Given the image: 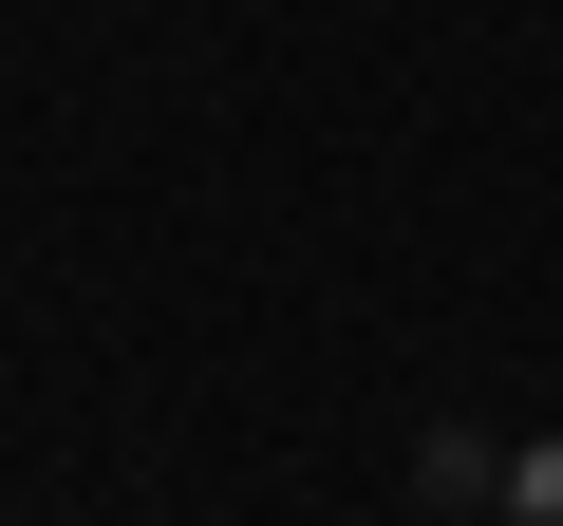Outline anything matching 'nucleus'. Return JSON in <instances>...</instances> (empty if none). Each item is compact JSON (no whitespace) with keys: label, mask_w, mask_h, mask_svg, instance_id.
Returning a JSON list of instances; mask_svg holds the SVG:
<instances>
[{"label":"nucleus","mask_w":563,"mask_h":526,"mask_svg":"<svg viewBox=\"0 0 563 526\" xmlns=\"http://www.w3.org/2000/svg\"><path fill=\"white\" fill-rule=\"evenodd\" d=\"M413 489H432V507H507V451H488V432H470V414H451V432H432V451H413Z\"/></svg>","instance_id":"nucleus-1"},{"label":"nucleus","mask_w":563,"mask_h":526,"mask_svg":"<svg viewBox=\"0 0 563 526\" xmlns=\"http://www.w3.org/2000/svg\"><path fill=\"white\" fill-rule=\"evenodd\" d=\"M488 526H563V432H526V451H507V507H488Z\"/></svg>","instance_id":"nucleus-2"}]
</instances>
